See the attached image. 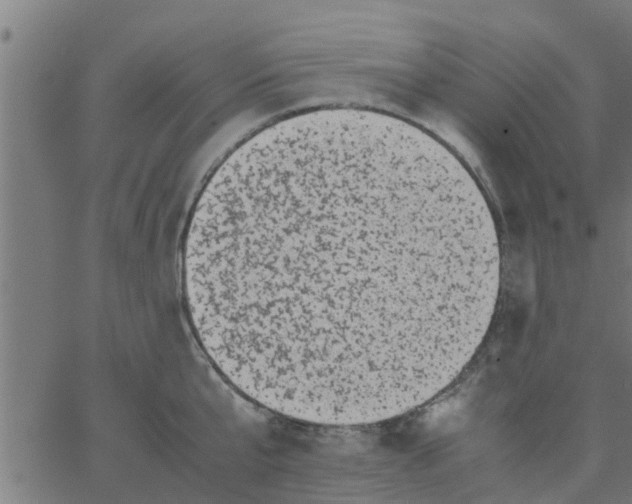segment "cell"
Segmentation results:
<instances>
[{
    "label": "cell",
    "mask_w": 632,
    "mask_h": 504,
    "mask_svg": "<svg viewBox=\"0 0 632 504\" xmlns=\"http://www.w3.org/2000/svg\"><path fill=\"white\" fill-rule=\"evenodd\" d=\"M467 250L455 214L400 161L319 145L253 163L197 201L190 320L241 394L326 425L414 408L456 331Z\"/></svg>",
    "instance_id": "obj_1"
}]
</instances>
